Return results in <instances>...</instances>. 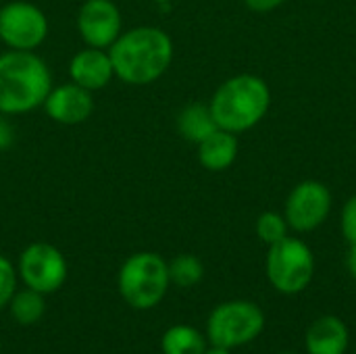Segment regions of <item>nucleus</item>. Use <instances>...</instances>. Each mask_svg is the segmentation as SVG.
<instances>
[{"mask_svg":"<svg viewBox=\"0 0 356 354\" xmlns=\"http://www.w3.org/2000/svg\"><path fill=\"white\" fill-rule=\"evenodd\" d=\"M171 35L154 25H138L121 31L111 44L115 77L127 86H148L161 79L173 63Z\"/></svg>","mask_w":356,"mask_h":354,"instance_id":"nucleus-1","label":"nucleus"},{"mask_svg":"<svg viewBox=\"0 0 356 354\" xmlns=\"http://www.w3.org/2000/svg\"><path fill=\"white\" fill-rule=\"evenodd\" d=\"M52 71L35 50H8L0 54V113L6 117L42 108L52 90Z\"/></svg>","mask_w":356,"mask_h":354,"instance_id":"nucleus-2","label":"nucleus"},{"mask_svg":"<svg viewBox=\"0 0 356 354\" xmlns=\"http://www.w3.org/2000/svg\"><path fill=\"white\" fill-rule=\"evenodd\" d=\"M271 104L267 81L252 73L225 79L213 94L209 106L219 129L242 134L263 121Z\"/></svg>","mask_w":356,"mask_h":354,"instance_id":"nucleus-3","label":"nucleus"},{"mask_svg":"<svg viewBox=\"0 0 356 354\" xmlns=\"http://www.w3.org/2000/svg\"><path fill=\"white\" fill-rule=\"evenodd\" d=\"M171 286L169 263L150 250L127 257L117 275V288L123 300L138 311L154 309Z\"/></svg>","mask_w":356,"mask_h":354,"instance_id":"nucleus-4","label":"nucleus"},{"mask_svg":"<svg viewBox=\"0 0 356 354\" xmlns=\"http://www.w3.org/2000/svg\"><path fill=\"white\" fill-rule=\"evenodd\" d=\"M265 315L259 305L250 300H227L213 309L207 321L209 342L223 348H240L261 336Z\"/></svg>","mask_w":356,"mask_h":354,"instance_id":"nucleus-5","label":"nucleus"},{"mask_svg":"<svg viewBox=\"0 0 356 354\" xmlns=\"http://www.w3.org/2000/svg\"><path fill=\"white\" fill-rule=\"evenodd\" d=\"M315 273V257L309 244L298 238H284L269 246L267 280L282 294L302 292Z\"/></svg>","mask_w":356,"mask_h":354,"instance_id":"nucleus-6","label":"nucleus"},{"mask_svg":"<svg viewBox=\"0 0 356 354\" xmlns=\"http://www.w3.org/2000/svg\"><path fill=\"white\" fill-rule=\"evenodd\" d=\"M50 31L46 13L29 0H10L0 6V42L8 50H38Z\"/></svg>","mask_w":356,"mask_h":354,"instance_id":"nucleus-7","label":"nucleus"},{"mask_svg":"<svg viewBox=\"0 0 356 354\" xmlns=\"http://www.w3.org/2000/svg\"><path fill=\"white\" fill-rule=\"evenodd\" d=\"M17 275L21 277L25 288H31L46 296L65 286L69 267L65 255L56 246L48 242H33L23 248L17 263Z\"/></svg>","mask_w":356,"mask_h":354,"instance_id":"nucleus-8","label":"nucleus"},{"mask_svg":"<svg viewBox=\"0 0 356 354\" xmlns=\"http://www.w3.org/2000/svg\"><path fill=\"white\" fill-rule=\"evenodd\" d=\"M332 211V192L323 182H300L286 200L284 217L294 232L307 234L317 230Z\"/></svg>","mask_w":356,"mask_h":354,"instance_id":"nucleus-9","label":"nucleus"},{"mask_svg":"<svg viewBox=\"0 0 356 354\" xmlns=\"http://www.w3.org/2000/svg\"><path fill=\"white\" fill-rule=\"evenodd\" d=\"M75 27L86 46L108 50L123 31L121 10L113 0H83L75 17Z\"/></svg>","mask_w":356,"mask_h":354,"instance_id":"nucleus-10","label":"nucleus"},{"mask_svg":"<svg viewBox=\"0 0 356 354\" xmlns=\"http://www.w3.org/2000/svg\"><path fill=\"white\" fill-rule=\"evenodd\" d=\"M42 108L58 125H79L94 113V94L73 81H65L52 86Z\"/></svg>","mask_w":356,"mask_h":354,"instance_id":"nucleus-11","label":"nucleus"},{"mask_svg":"<svg viewBox=\"0 0 356 354\" xmlns=\"http://www.w3.org/2000/svg\"><path fill=\"white\" fill-rule=\"evenodd\" d=\"M115 79L113 61L108 50L83 46L69 61V81L81 86L88 92L104 90Z\"/></svg>","mask_w":356,"mask_h":354,"instance_id":"nucleus-12","label":"nucleus"},{"mask_svg":"<svg viewBox=\"0 0 356 354\" xmlns=\"http://www.w3.org/2000/svg\"><path fill=\"white\" fill-rule=\"evenodd\" d=\"M305 344L309 354H344L350 344V334L340 317L323 315L307 330Z\"/></svg>","mask_w":356,"mask_h":354,"instance_id":"nucleus-13","label":"nucleus"},{"mask_svg":"<svg viewBox=\"0 0 356 354\" xmlns=\"http://www.w3.org/2000/svg\"><path fill=\"white\" fill-rule=\"evenodd\" d=\"M238 138L232 131L215 129L209 138L198 144V161L207 171L219 173L229 169L238 159Z\"/></svg>","mask_w":356,"mask_h":354,"instance_id":"nucleus-14","label":"nucleus"},{"mask_svg":"<svg viewBox=\"0 0 356 354\" xmlns=\"http://www.w3.org/2000/svg\"><path fill=\"white\" fill-rule=\"evenodd\" d=\"M175 123H177L179 136L196 146L204 138H209L215 129H219L215 123V117L211 113V106L202 104V102H192V104L184 106L175 119Z\"/></svg>","mask_w":356,"mask_h":354,"instance_id":"nucleus-15","label":"nucleus"},{"mask_svg":"<svg viewBox=\"0 0 356 354\" xmlns=\"http://www.w3.org/2000/svg\"><path fill=\"white\" fill-rule=\"evenodd\" d=\"M163 354H204L207 340L192 325H173L161 338Z\"/></svg>","mask_w":356,"mask_h":354,"instance_id":"nucleus-16","label":"nucleus"},{"mask_svg":"<svg viewBox=\"0 0 356 354\" xmlns=\"http://www.w3.org/2000/svg\"><path fill=\"white\" fill-rule=\"evenodd\" d=\"M8 311H10V317L19 325H33L44 317V311H46L44 294H40L31 288L17 290L13 294V298L8 300Z\"/></svg>","mask_w":356,"mask_h":354,"instance_id":"nucleus-17","label":"nucleus"},{"mask_svg":"<svg viewBox=\"0 0 356 354\" xmlns=\"http://www.w3.org/2000/svg\"><path fill=\"white\" fill-rule=\"evenodd\" d=\"M204 277V265L194 255H177L169 261V280L179 288H192Z\"/></svg>","mask_w":356,"mask_h":354,"instance_id":"nucleus-18","label":"nucleus"},{"mask_svg":"<svg viewBox=\"0 0 356 354\" xmlns=\"http://www.w3.org/2000/svg\"><path fill=\"white\" fill-rule=\"evenodd\" d=\"M288 230H290V225H288L286 217L275 211H267L257 219V236L269 246L288 238Z\"/></svg>","mask_w":356,"mask_h":354,"instance_id":"nucleus-19","label":"nucleus"},{"mask_svg":"<svg viewBox=\"0 0 356 354\" xmlns=\"http://www.w3.org/2000/svg\"><path fill=\"white\" fill-rule=\"evenodd\" d=\"M17 292V269L15 265L0 255V309L8 307V300Z\"/></svg>","mask_w":356,"mask_h":354,"instance_id":"nucleus-20","label":"nucleus"},{"mask_svg":"<svg viewBox=\"0 0 356 354\" xmlns=\"http://www.w3.org/2000/svg\"><path fill=\"white\" fill-rule=\"evenodd\" d=\"M340 225H342V234H344L346 242H348L350 246H355L356 244V194L346 200V204H344V209H342V221H340Z\"/></svg>","mask_w":356,"mask_h":354,"instance_id":"nucleus-21","label":"nucleus"},{"mask_svg":"<svg viewBox=\"0 0 356 354\" xmlns=\"http://www.w3.org/2000/svg\"><path fill=\"white\" fill-rule=\"evenodd\" d=\"M15 144V127L6 115L0 113V152L8 150Z\"/></svg>","mask_w":356,"mask_h":354,"instance_id":"nucleus-22","label":"nucleus"},{"mask_svg":"<svg viewBox=\"0 0 356 354\" xmlns=\"http://www.w3.org/2000/svg\"><path fill=\"white\" fill-rule=\"evenodd\" d=\"M244 2L254 13H269V10H275L277 6H282L286 0H244Z\"/></svg>","mask_w":356,"mask_h":354,"instance_id":"nucleus-23","label":"nucleus"},{"mask_svg":"<svg viewBox=\"0 0 356 354\" xmlns=\"http://www.w3.org/2000/svg\"><path fill=\"white\" fill-rule=\"evenodd\" d=\"M348 271H350V275L355 277L356 282V244L350 246V252H348Z\"/></svg>","mask_w":356,"mask_h":354,"instance_id":"nucleus-24","label":"nucleus"},{"mask_svg":"<svg viewBox=\"0 0 356 354\" xmlns=\"http://www.w3.org/2000/svg\"><path fill=\"white\" fill-rule=\"evenodd\" d=\"M204 354H232V351H229V348H223V346H215V344H211V346H207Z\"/></svg>","mask_w":356,"mask_h":354,"instance_id":"nucleus-25","label":"nucleus"},{"mask_svg":"<svg viewBox=\"0 0 356 354\" xmlns=\"http://www.w3.org/2000/svg\"><path fill=\"white\" fill-rule=\"evenodd\" d=\"M0 351H2V340H0Z\"/></svg>","mask_w":356,"mask_h":354,"instance_id":"nucleus-26","label":"nucleus"},{"mask_svg":"<svg viewBox=\"0 0 356 354\" xmlns=\"http://www.w3.org/2000/svg\"><path fill=\"white\" fill-rule=\"evenodd\" d=\"M280 354H294V353H280Z\"/></svg>","mask_w":356,"mask_h":354,"instance_id":"nucleus-27","label":"nucleus"},{"mask_svg":"<svg viewBox=\"0 0 356 354\" xmlns=\"http://www.w3.org/2000/svg\"><path fill=\"white\" fill-rule=\"evenodd\" d=\"M355 354H356V353H355Z\"/></svg>","mask_w":356,"mask_h":354,"instance_id":"nucleus-28","label":"nucleus"}]
</instances>
